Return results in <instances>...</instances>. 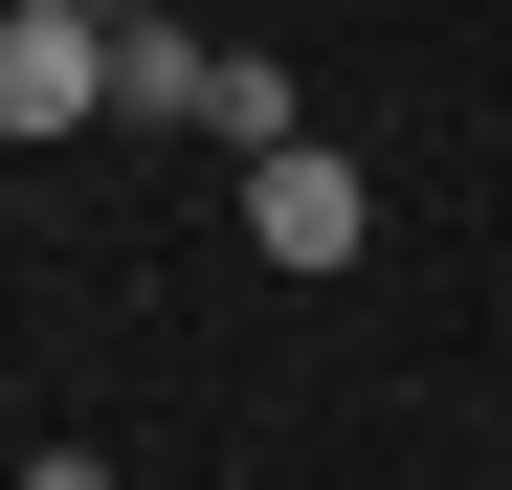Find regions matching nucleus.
I'll list each match as a JSON object with an SVG mask.
<instances>
[{"instance_id":"obj_2","label":"nucleus","mask_w":512,"mask_h":490,"mask_svg":"<svg viewBox=\"0 0 512 490\" xmlns=\"http://www.w3.org/2000/svg\"><path fill=\"white\" fill-rule=\"evenodd\" d=\"M245 245H268L290 290H312V268H357V245H379V201H357V156H312V134H268V156H245Z\"/></svg>"},{"instance_id":"obj_3","label":"nucleus","mask_w":512,"mask_h":490,"mask_svg":"<svg viewBox=\"0 0 512 490\" xmlns=\"http://www.w3.org/2000/svg\"><path fill=\"white\" fill-rule=\"evenodd\" d=\"M223 90V45L179 23V0H134V23H112V112H201Z\"/></svg>"},{"instance_id":"obj_4","label":"nucleus","mask_w":512,"mask_h":490,"mask_svg":"<svg viewBox=\"0 0 512 490\" xmlns=\"http://www.w3.org/2000/svg\"><path fill=\"white\" fill-rule=\"evenodd\" d=\"M23 490H112V468H90V446H23Z\"/></svg>"},{"instance_id":"obj_1","label":"nucleus","mask_w":512,"mask_h":490,"mask_svg":"<svg viewBox=\"0 0 512 490\" xmlns=\"http://www.w3.org/2000/svg\"><path fill=\"white\" fill-rule=\"evenodd\" d=\"M112 112V0H0V134H90Z\"/></svg>"}]
</instances>
